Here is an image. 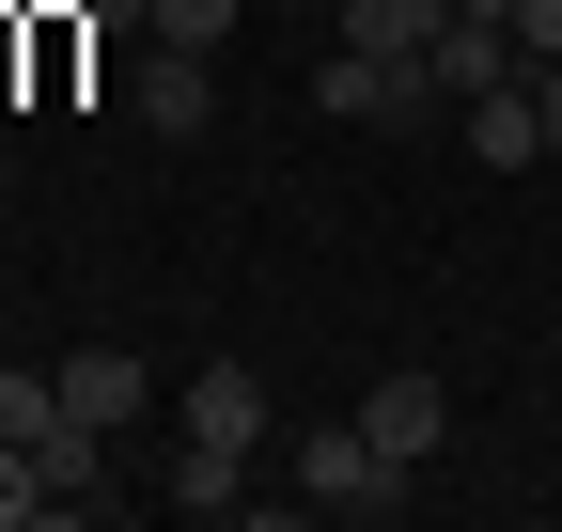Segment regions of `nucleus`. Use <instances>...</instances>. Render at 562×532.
Here are the masks:
<instances>
[{"instance_id": "obj_14", "label": "nucleus", "mask_w": 562, "mask_h": 532, "mask_svg": "<svg viewBox=\"0 0 562 532\" xmlns=\"http://www.w3.org/2000/svg\"><path fill=\"white\" fill-rule=\"evenodd\" d=\"M516 47H531V63H562V0H516Z\"/></svg>"}, {"instance_id": "obj_9", "label": "nucleus", "mask_w": 562, "mask_h": 532, "mask_svg": "<svg viewBox=\"0 0 562 532\" xmlns=\"http://www.w3.org/2000/svg\"><path fill=\"white\" fill-rule=\"evenodd\" d=\"M157 501H172V517H250L266 486H250V454H220V439H188L172 470H157Z\"/></svg>"}, {"instance_id": "obj_15", "label": "nucleus", "mask_w": 562, "mask_h": 532, "mask_svg": "<svg viewBox=\"0 0 562 532\" xmlns=\"http://www.w3.org/2000/svg\"><path fill=\"white\" fill-rule=\"evenodd\" d=\"M79 32H110V47H140V0H79Z\"/></svg>"}, {"instance_id": "obj_10", "label": "nucleus", "mask_w": 562, "mask_h": 532, "mask_svg": "<svg viewBox=\"0 0 562 532\" xmlns=\"http://www.w3.org/2000/svg\"><path fill=\"white\" fill-rule=\"evenodd\" d=\"M469 157H484V173H531V157H547V110H531V79L469 95Z\"/></svg>"}, {"instance_id": "obj_6", "label": "nucleus", "mask_w": 562, "mask_h": 532, "mask_svg": "<svg viewBox=\"0 0 562 532\" xmlns=\"http://www.w3.org/2000/svg\"><path fill=\"white\" fill-rule=\"evenodd\" d=\"M438 79H453V110H469V95H501V79H531L516 16H469V0H453V16H438Z\"/></svg>"}, {"instance_id": "obj_11", "label": "nucleus", "mask_w": 562, "mask_h": 532, "mask_svg": "<svg viewBox=\"0 0 562 532\" xmlns=\"http://www.w3.org/2000/svg\"><path fill=\"white\" fill-rule=\"evenodd\" d=\"M140 32H157V47H220L235 0H140Z\"/></svg>"}, {"instance_id": "obj_12", "label": "nucleus", "mask_w": 562, "mask_h": 532, "mask_svg": "<svg viewBox=\"0 0 562 532\" xmlns=\"http://www.w3.org/2000/svg\"><path fill=\"white\" fill-rule=\"evenodd\" d=\"M63 423V376H16V361H0V439H47Z\"/></svg>"}, {"instance_id": "obj_13", "label": "nucleus", "mask_w": 562, "mask_h": 532, "mask_svg": "<svg viewBox=\"0 0 562 532\" xmlns=\"http://www.w3.org/2000/svg\"><path fill=\"white\" fill-rule=\"evenodd\" d=\"M47 517V470H32V439H0V532H32Z\"/></svg>"}, {"instance_id": "obj_4", "label": "nucleus", "mask_w": 562, "mask_h": 532, "mask_svg": "<svg viewBox=\"0 0 562 532\" xmlns=\"http://www.w3.org/2000/svg\"><path fill=\"white\" fill-rule=\"evenodd\" d=\"M140 125H157V142H203V110H220V47H157V32H140Z\"/></svg>"}, {"instance_id": "obj_1", "label": "nucleus", "mask_w": 562, "mask_h": 532, "mask_svg": "<svg viewBox=\"0 0 562 532\" xmlns=\"http://www.w3.org/2000/svg\"><path fill=\"white\" fill-rule=\"evenodd\" d=\"M281 470H297V517H391V501L422 486L406 454H375L360 408H344V423H297V439H281Z\"/></svg>"}, {"instance_id": "obj_2", "label": "nucleus", "mask_w": 562, "mask_h": 532, "mask_svg": "<svg viewBox=\"0 0 562 532\" xmlns=\"http://www.w3.org/2000/svg\"><path fill=\"white\" fill-rule=\"evenodd\" d=\"M313 110H328V125H438V110H453V79H438V63H375V47H344V32H328Z\"/></svg>"}, {"instance_id": "obj_3", "label": "nucleus", "mask_w": 562, "mask_h": 532, "mask_svg": "<svg viewBox=\"0 0 562 532\" xmlns=\"http://www.w3.org/2000/svg\"><path fill=\"white\" fill-rule=\"evenodd\" d=\"M172 423H188V439H220V454H266V439H281V408H266V376H250V361H203V376L172 391Z\"/></svg>"}, {"instance_id": "obj_5", "label": "nucleus", "mask_w": 562, "mask_h": 532, "mask_svg": "<svg viewBox=\"0 0 562 532\" xmlns=\"http://www.w3.org/2000/svg\"><path fill=\"white\" fill-rule=\"evenodd\" d=\"M360 423H375V454H406V470H422V454H438V439H453V391H438V376H422V361H391V376L360 391Z\"/></svg>"}, {"instance_id": "obj_7", "label": "nucleus", "mask_w": 562, "mask_h": 532, "mask_svg": "<svg viewBox=\"0 0 562 532\" xmlns=\"http://www.w3.org/2000/svg\"><path fill=\"white\" fill-rule=\"evenodd\" d=\"M63 408H79V423H140V408H157V361H125V345H79V361H63Z\"/></svg>"}, {"instance_id": "obj_8", "label": "nucleus", "mask_w": 562, "mask_h": 532, "mask_svg": "<svg viewBox=\"0 0 562 532\" xmlns=\"http://www.w3.org/2000/svg\"><path fill=\"white\" fill-rule=\"evenodd\" d=\"M32 470H47V517H94V501H110V423L63 408V423L32 439Z\"/></svg>"}, {"instance_id": "obj_16", "label": "nucleus", "mask_w": 562, "mask_h": 532, "mask_svg": "<svg viewBox=\"0 0 562 532\" xmlns=\"http://www.w3.org/2000/svg\"><path fill=\"white\" fill-rule=\"evenodd\" d=\"M531 110H547V157H562V63H531Z\"/></svg>"}]
</instances>
